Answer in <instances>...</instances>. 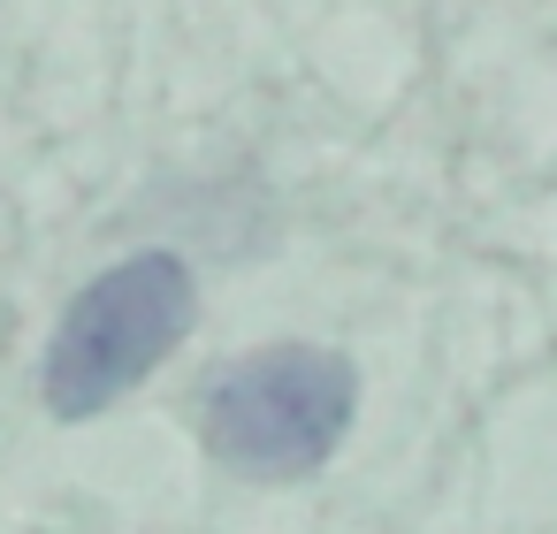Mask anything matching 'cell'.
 I'll return each mask as SVG.
<instances>
[{
  "instance_id": "2",
  "label": "cell",
  "mask_w": 557,
  "mask_h": 534,
  "mask_svg": "<svg viewBox=\"0 0 557 534\" xmlns=\"http://www.w3.org/2000/svg\"><path fill=\"white\" fill-rule=\"evenodd\" d=\"M359 412V374L321 351V344H275V351H252L245 367H230L214 389H207V450L245 473V481H290V473H313L329 465V450L344 443Z\"/></svg>"
},
{
  "instance_id": "1",
  "label": "cell",
  "mask_w": 557,
  "mask_h": 534,
  "mask_svg": "<svg viewBox=\"0 0 557 534\" xmlns=\"http://www.w3.org/2000/svg\"><path fill=\"white\" fill-rule=\"evenodd\" d=\"M191 313H199V290L176 252H138V260L108 268L100 283H85L47 344V367H39L47 412L54 420L108 412L191 336Z\"/></svg>"
}]
</instances>
